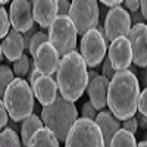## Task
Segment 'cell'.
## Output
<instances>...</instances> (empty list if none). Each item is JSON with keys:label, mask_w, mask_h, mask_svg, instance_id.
<instances>
[{"label": "cell", "mask_w": 147, "mask_h": 147, "mask_svg": "<svg viewBox=\"0 0 147 147\" xmlns=\"http://www.w3.org/2000/svg\"><path fill=\"white\" fill-rule=\"evenodd\" d=\"M24 50H25V43H24L22 34L15 30L9 31L2 43V52L6 59L10 62H16L19 57L24 56Z\"/></svg>", "instance_id": "cell-18"}, {"label": "cell", "mask_w": 147, "mask_h": 147, "mask_svg": "<svg viewBox=\"0 0 147 147\" xmlns=\"http://www.w3.org/2000/svg\"><path fill=\"white\" fill-rule=\"evenodd\" d=\"M140 10H141L144 19H147V0H143V2H140Z\"/></svg>", "instance_id": "cell-40"}, {"label": "cell", "mask_w": 147, "mask_h": 147, "mask_svg": "<svg viewBox=\"0 0 147 147\" xmlns=\"http://www.w3.org/2000/svg\"><path fill=\"white\" fill-rule=\"evenodd\" d=\"M110 147H137V141H136L134 134L121 128L113 136Z\"/></svg>", "instance_id": "cell-21"}, {"label": "cell", "mask_w": 147, "mask_h": 147, "mask_svg": "<svg viewBox=\"0 0 147 147\" xmlns=\"http://www.w3.org/2000/svg\"><path fill=\"white\" fill-rule=\"evenodd\" d=\"M44 43H49V34H46L44 31H38L35 32V35L32 37V40L30 43V47H28V52L31 56L35 55V52L38 50V47L43 46Z\"/></svg>", "instance_id": "cell-25"}, {"label": "cell", "mask_w": 147, "mask_h": 147, "mask_svg": "<svg viewBox=\"0 0 147 147\" xmlns=\"http://www.w3.org/2000/svg\"><path fill=\"white\" fill-rule=\"evenodd\" d=\"M87 74H88V82H90L91 80H94V78L99 77V74H97L96 71H87Z\"/></svg>", "instance_id": "cell-43"}, {"label": "cell", "mask_w": 147, "mask_h": 147, "mask_svg": "<svg viewBox=\"0 0 147 147\" xmlns=\"http://www.w3.org/2000/svg\"><path fill=\"white\" fill-rule=\"evenodd\" d=\"M0 147H22L18 132L9 128L0 131Z\"/></svg>", "instance_id": "cell-22"}, {"label": "cell", "mask_w": 147, "mask_h": 147, "mask_svg": "<svg viewBox=\"0 0 147 147\" xmlns=\"http://www.w3.org/2000/svg\"><path fill=\"white\" fill-rule=\"evenodd\" d=\"M35 32H38V30H37V25L34 24V27L22 35V37H24V43H25V49L30 47V43H31V40H32V37L35 35Z\"/></svg>", "instance_id": "cell-33"}, {"label": "cell", "mask_w": 147, "mask_h": 147, "mask_svg": "<svg viewBox=\"0 0 147 147\" xmlns=\"http://www.w3.org/2000/svg\"><path fill=\"white\" fill-rule=\"evenodd\" d=\"M78 119V110L72 102L65 100L62 96H57L56 100L44 106L41 110V121L46 128L50 129L59 143H65L72 125Z\"/></svg>", "instance_id": "cell-3"}, {"label": "cell", "mask_w": 147, "mask_h": 147, "mask_svg": "<svg viewBox=\"0 0 147 147\" xmlns=\"http://www.w3.org/2000/svg\"><path fill=\"white\" fill-rule=\"evenodd\" d=\"M32 16L41 28H49L57 16L56 0H37L32 2Z\"/></svg>", "instance_id": "cell-15"}, {"label": "cell", "mask_w": 147, "mask_h": 147, "mask_svg": "<svg viewBox=\"0 0 147 147\" xmlns=\"http://www.w3.org/2000/svg\"><path fill=\"white\" fill-rule=\"evenodd\" d=\"M7 122H9V113L5 107L3 100L0 99V131H3L7 127Z\"/></svg>", "instance_id": "cell-30"}, {"label": "cell", "mask_w": 147, "mask_h": 147, "mask_svg": "<svg viewBox=\"0 0 147 147\" xmlns=\"http://www.w3.org/2000/svg\"><path fill=\"white\" fill-rule=\"evenodd\" d=\"M15 80L13 71L7 65H0V97L5 96V91L7 87L12 84V81Z\"/></svg>", "instance_id": "cell-23"}, {"label": "cell", "mask_w": 147, "mask_h": 147, "mask_svg": "<svg viewBox=\"0 0 147 147\" xmlns=\"http://www.w3.org/2000/svg\"><path fill=\"white\" fill-rule=\"evenodd\" d=\"M129 16H131V24H132V25H137V24H144V16H143V13H141V10L132 12Z\"/></svg>", "instance_id": "cell-35"}, {"label": "cell", "mask_w": 147, "mask_h": 147, "mask_svg": "<svg viewBox=\"0 0 147 147\" xmlns=\"http://www.w3.org/2000/svg\"><path fill=\"white\" fill-rule=\"evenodd\" d=\"M32 57H34V66L41 75L52 77L57 71V66L60 62L59 55L50 43H44L43 46H40Z\"/></svg>", "instance_id": "cell-13"}, {"label": "cell", "mask_w": 147, "mask_h": 147, "mask_svg": "<svg viewBox=\"0 0 147 147\" xmlns=\"http://www.w3.org/2000/svg\"><path fill=\"white\" fill-rule=\"evenodd\" d=\"M27 147H59V141L50 129L43 127L31 137Z\"/></svg>", "instance_id": "cell-19"}, {"label": "cell", "mask_w": 147, "mask_h": 147, "mask_svg": "<svg viewBox=\"0 0 147 147\" xmlns=\"http://www.w3.org/2000/svg\"><path fill=\"white\" fill-rule=\"evenodd\" d=\"M137 109H138V113L147 116V88H143V91H140Z\"/></svg>", "instance_id": "cell-29"}, {"label": "cell", "mask_w": 147, "mask_h": 147, "mask_svg": "<svg viewBox=\"0 0 147 147\" xmlns=\"http://www.w3.org/2000/svg\"><path fill=\"white\" fill-rule=\"evenodd\" d=\"M144 34H146V25L144 24H137V25L131 27L127 35L132 50V62L137 68L147 66V44Z\"/></svg>", "instance_id": "cell-12"}, {"label": "cell", "mask_w": 147, "mask_h": 147, "mask_svg": "<svg viewBox=\"0 0 147 147\" xmlns=\"http://www.w3.org/2000/svg\"><path fill=\"white\" fill-rule=\"evenodd\" d=\"M100 5H103L105 7H110V9H113V7L122 6V2H121V0H102Z\"/></svg>", "instance_id": "cell-37"}, {"label": "cell", "mask_w": 147, "mask_h": 147, "mask_svg": "<svg viewBox=\"0 0 147 147\" xmlns=\"http://www.w3.org/2000/svg\"><path fill=\"white\" fill-rule=\"evenodd\" d=\"M56 84L60 96L68 102L74 103L84 94L88 85V74L81 53L75 50L60 59L56 71Z\"/></svg>", "instance_id": "cell-2"}, {"label": "cell", "mask_w": 147, "mask_h": 147, "mask_svg": "<svg viewBox=\"0 0 147 147\" xmlns=\"http://www.w3.org/2000/svg\"><path fill=\"white\" fill-rule=\"evenodd\" d=\"M43 121L37 116V115H30L21 125V140L24 146H28L31 137L38 131L40 128H43Z\"/></svg>", "instance_id": "cell-20"}, {"label": "cell", "mask_w": 147, "mask_h": 147, "mask_svg": "<svg viewBox=\"0 0 147 147\" xmlns=\"http://www.w3.org/2000/svg\"><path fill=\"white\" fill-rule=\"evenodd\" d=\"M80 49H81V56L84 59L85 65L90 68H96L105 60L107 44L103 40V37L100 35V32L94 28L81 37Z\"/></svg>", "instance_id": "cell-8"}, {"label": "cell", "mask_w": 147, "mask_h": 147, "mask_svg": "<svg viewBox=\"0 0 147 147\" xmlns=\"http://www.w3.org/2000/svg\"><path fill=\"white\" fill-rule=\"evenodd\" d=\"M144 37H146V44H147V25H146V34H144Z\"/></svg>", "instance_id": "cell-45"}, {"label": "cell", "mask_w": 147, "mask_h": 147, "mask_svg": "<svg viewBox=\"0 0 147 147\" xmlns=\"http://www.w3.org/2000/svg\"><path fill=\"white\" fill-rule=\"evenodd\" d=\"M30 69H31V62H30V59L25 53H24V56L19 57L16 62H13V68H12L13 75H16V78H24L27 74H30Z\"/></svg>", "instance_id": "cell-24"}, {"label": "cell", "mask_w": 147, "mask_h": 147, "mask_svg": "<svg viewBox=\"0 0 147 147\" xmlns=\"http://www.w3.org/2000/svg\"><path fill=\"white\" fill-rule=\"evenodd\" d=\"M141 82H143V87L144 88H147V66L143 69V72H141Z\"/></svg>", "instance_id": "cell-41"}, {"label": "cell", "mask_w": 147, "mask_h": 147, "mask_svg": "<svg viewBox=\"0 0 147 147\" xmlns=\"http://www.w3.org/2000/svg\"><path fill=\"white\" fill-rule=\"evenodd\" d=\"M109 60L116 72L127 71L132 63V50L127 37H121L109 46Z\"/></svg>", "instance_id": "cell-11"}, {"label": "cell", "mask_w": 147, "mask_h": 147, "mask_svg": "<svg viewBox=\"0 0 147 147\" xmlns=\"http://www.w3.org/2000/svg\"><path fill=\"white\" fill-rule=\"evenodd\" d=\"M102 74H103V77H105V78H107L109 81L112 80V78L115 77V74H116V71L113 69L112 63H110L109 57H105V60H103V66H102Z\"/></svg>", "instance_id": "cell-28"}, {"label": "cell", "mask_w": 147, "mask_h": 147, "mask_svg": "<svg viewBox=\"0 0 147 147\" xmlns=\"http://www.w3.org/2000/svg\"><path fill=\"white\" fill-rule=\"evenodd\" d=\"M122 129H125L131 134H136L138 131V124H137V119L136 118H131V119H127L124 121V124H122Z\"/></svg>", "instance_id": "cell-31"}, {"label": "cell", "mask_w": 147, "mask_h": 147, "mask_svg": "<svg viewBox=\"0 0 147 147\" xmlns=\"http://www.w3.org/2000/svg\"><path fill=\"white\" fill-rule=\"evenodd\" d=\"M96 124L99 127L102 137H103V144L105 147H110V143H112V138L115 134L122 128L121 127V121L116 119L110 110H102V112L97 113L96 118Z\"/></svg>", "instance_id": "cell-17"}, {"label": "cell", "mask_w": 147, "mask_h": 147, "mask_svg": "<svg viewBox=\"0 0 147 147\" xmlns=\"http://www.w3.org/2000/svg\"><path fill=\"white\" fill-rule=\"evenodd\" d=\"M81 115H82V118H85V119L96 121V118H97V110H96V107H94L90 102H85V103L82 105V109H81Z\"/></svg>", "instance_id": "cell-27"}, {"label": "cell", "mask_w": 147, "mask_h": 147, "mask_svg": "<svg viewBox=\"0 0 147 147\" xmlns=\"http://www.w3.org/2000/svg\"><path fill=\"white\" fill-rule=\"evenodd\" d=\"M3 103L12 121H25L34 110V93L27 80L15 78L3 96Z\"/></svg>", "instance_id": "cell-4"}, {"label": "cell", "mask_w": 147, "mask_h": 147, "mask_svg": "<svg viewBox=\"0 0 147 147\" xmlns=\"http://www.w3.org/2000/svg\"><path fill=\"white\" fill-rule=\"evenodd\" d=\"M99 5H100V3H99ZM107 12H109L107 7H105L103 5H102V7L99 6V19L105 21V18H106V15H107Z\"/></svg>", "instance_id": "cell-39"}, {"label": "cell", "mask_w": 147, "mask_h": 147, "mask_svg": "<svg viewBox=\"0 0 147 147\" xmlns=\"http://www.w3.org/2000/svg\"><path fill=\"white\" fill-rule=\"evenodd\" d=\"M10 31V21L6 9L0 7V38H5Z\"/></svg>", "instance_id": "cell-26"}, {"label": "cell", "mask_w": 147, "mask_h": 147, "mask_svg": "<svg viewBox=\"0 0 147 147\" xmlns=\"http://www.w3.org/2000/svg\"><path fill=\"white\" fill-rule=\"evenodd\" d=\"M69 19L75 25L78 35H84L99 25V2L96 0H74L71 2Z\"/></svg>", "instance_id": "cell-7"}, {"label": "cell", "mask_w": 147, "mask_h": 147, "mask_svg": "<svg viewBox=\"0 0 147 147\" xmlns=\"http://www.w3.org/2000/svg\"><path fill=\"white\" fill-rule=\"evenodd\" d=\"M31 88H32L34 97L38 100L40 105H43V107L52 105L57 97V84H56V80H53L52 77L41 75L31 85Z\"/></svg>", "instance_id": "cell-14"}, {"label": "cell", "mask_w": 147, "mask_h": 147, "mask_svg": "<svg viewBox=\"0 0 147 147\" xmlns=\"http://www.w3.org/2000/svg\"><path fill=\"white\" fill-rule=\"evenodd\" d=\"M65 147H105L102 132L94 121L80 118L72 125Z\"/></svg>", "instance_id": "cell-6"}, {"label": "cell", "mask_w": 147, "mask_h": 147, "mask_svg": "<svg viewBox=\"0 0 147 147\" xmlns=\"http://www.w3.org/2000/svg\"><path fill=\"white\" fill-rule=\"evenodd\" d=\"M69 9H71V2H68V0H59L57 2V15L68 16Z\"/></svg>", "instance_id": "cell-32"}, {"label": "cell", "mask_w": 147, "mask_h": 147, "mask_svg": "<svg viewBox=\"0 0 147 147\" xmlns=\"http://www.w3.org/2000/svg\"><path fill=\"white\" fill-rule=\"evenodd\" d=\"M138 97L140 84L137 77L129 69L116 72L107 88V106L112 115L119 121L134 118L137 113Z\"/></svg>", "instance_id": "cell-1"}, {"label": "cell", "mask_w": 147, "mask_h": 147, "mask_svg": "<svg viewBox=\"0 0 147 147\" xmlns=\"http://www.w3.org/2000/svg\"><path fill=\"white\" fill-rule=\"evenodd\" d=\"M134 118L137 119L138 127H141V128L147 129V116H144V115H141V113H136V115H134Z\"/></svg>", "instance_id": "cell-38"}, {"label": "cell", "mask_w": 147, "mask_h": 147, "mask_svg": "<svg viewBox=\"0 0 147 147\" xmlns=\"http://www.w3.org/2000/svg\"><path fill=\"white\" fill-rule=\"evenodd\" d=\"M0 59H2V43H0Z\"/></svg>", "instance_id": "cell-46"}, {"label": "cell", "mask_w": 147, "mask_h": 147, "mask_svg": "<svg viewBox=\"0 0 147 147\" xmlns=\"http://www.w3.org/2000/svg\"><path fill=\"white\" fill-rule=\"evenodd\" d=\"M109 80L103 75L91 80L87 85V93L90 97V103L96 107V110H105L107 105V88H109Z\"/></svg>", "instance_id": "cell-16"}, {"label": "cell", "mask_w": 147, "mask_h": 147, "mask_svg": "<svg viewBox=\"0 0 147 147\" xmlns=\"http://www.w3.org/2000/svg\"><path fill=\"white\" fill-rule=\"evenodd\" d=\"M137 147H147V141H146V140H143V141H140V143L137 144Z\"/></svg>", "instance_id": "cell-44"}, {"label": "cell", "mask_w": 147, "mask_h": 147, "mask_svg": "<svg viewBox=\"0 0 147 147\" xmlns=\"http://www.w3.org/2000/svg\"><path fill=\"white\" fill-rule=\"evenodd\" d=\"M40 77H41V74H40L38 71H37V69H35V66L32 65V66H31V69H30V74H28V84H30V85H32V84H34L37 80H38Z\"/></svg>", "instance_id": "cell-34"}, {"label": "cell", "mask_w": 147, "mask_h": 147, "mask_svg": "<svg viewBox=\"0 0 147 147\" xmlns=\"http://www.w3.org/2000/svg\"><path fill=\"white\" fill-rule=\"evenodd\" d=\"M6 128H9V129H13L15 132L18 131V125H16V122H15V121H12V119L7 122V127H6Z\"/></svg>", "instance_id": "cell-42"}, {"label": "cell", "mask_w": 147, "mask_h": 147, "mask_svg": "<svg viewBox=\"0 0 147 147\" xmlns=\"http://www.w3.org/2000/svg\"><path fill=\"white\" fill-rule=\"evenodd\" d=\"M9 21L15 31L24 32L30 31L34 27L32 16V2L28 0H15L9 7Z\"/></svg>", "instance_id": "cell-10"}, {"label": "cell", "mask_w": 147, "mask_h": 147, "mask_svg": "<svg viewBox=\"0 0 147 147\" xmlns=\"http://www.w3.org/2000/svg\"><path fill=\"white\" fill-rule=\"evenodd\" d=\"M131 16L122 6L109 9L107 15L103 21V28L109 41H113L121 37H127L131 30Z\"/></svg>", "instance_id": "cell-9"}, {"label": "cell", "mask_w": 147, "mask_h": 147, "mask_svg": "<svg viewBox=\"0 0 147 147\" xmlns=\"http://www.w3.org/2000/svg\"><path fill=\"white\" fill-rule=\"evenodd\" d=\"M77 28L69 19V16L57 15L56 19L49 27V43L53 46L59 56H66L75 52L77 47Z\"/></svg>", "instance_id": "cell-5"}, {"label": "cell", "mask_w": 147, "mask_h": 147, "mask_svg": "<svg viewBox=\"0 0 147 147\" xmlns=\"http://www.w3.org/2000/svg\"><path fill=\"white\" fill-rule=\"evenodd\" d=\"M2 5H3V3H2V0H0V7H2Z\"/></svg>", "instance_id": "cell-47"}, {"label": "cell", "mask_w": 147, "mask_h": 147, "mask_svg": "<svg viewBox=\"0 0 147 147\" xmlns=\"http://www.w3.org/2000/svg\"><path fill=\"white\" fill-rule=\"evenodd\" d=\"M124 5H125V7L131 12H137V10H140V2L138 0H127V2H124Z\"/></svg>", "instance_id": "cell-36"}]
</instances>
